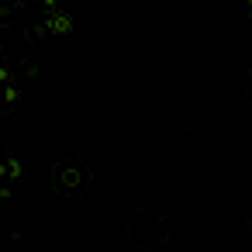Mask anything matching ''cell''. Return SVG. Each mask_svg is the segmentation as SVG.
Wrapping results in <instances>:
<instances>
[{
  "instance_id": "cell-1",
  "label": "cell",
  "mask_w": 252,
  "mask_h": 252,
  "mask_svg": "<svg viewBox=\"0 0 252 252\" xmlns=\"http://www.w3.org/2000/svg\"><path fill=\"white\" fill-rule=\"evenodd\" d=\"M56 32H69V18H59L56 21Z\"/></svg>"
}]
</instances>
